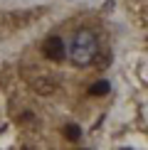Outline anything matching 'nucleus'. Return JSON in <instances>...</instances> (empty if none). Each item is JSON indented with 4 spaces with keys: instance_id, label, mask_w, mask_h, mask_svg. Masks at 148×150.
Here are the masks:
<instances>
[{
    "instance_id": "obj_3",
    "label": "nucleus",
    "mask_w": 148,
    "mask_h": 150,
    "mask_svg": "<svg viewBox=\"0 0 148 150\" xmlns=\"http://www.w3.org/2000/svg\"><path fill=\"white\" fill-rule=\"evenodd\" d=\"M30 86L37 91V93H42V96H47V93H52L54 89H57V84H54V79L52 76H35V79H30Z\"/></svg>"
},
{
    "instance_id": "obj_5",
    "label": "nucleus",
    "mask_w": 148,
    "mask_h": 150,
    "mask_svg": "<svg viewBox=\"0 0 148 150\" xmlns=\"http://www.w3.org/2000/svg\"><path fill=\"white\" fill-rule=\"evenodd\" d=\"M109 81H96L94 86H89V93L91 96H104V93H109Z\"/></svg>"
},
{
    "instance_id": "obj_2",
    "label": "nucleus",
    "mask_w": 148,
    "mask_h": 150,
    "mask_svg": "<svg viewBox=\"0 0 148 150\" xmlns=\"http://www.w3.org/2000/svg\"><path fill=\"white\" fill-rule=\"evenodd\" d=\"M42 54L49 59V62H62L64 59V40L62 37H47L45 45H42Z\"/></svg>"
},
{
    "instance_id": "obj_1",
    "label": "nucleus",
    "mask_w": 148,
    "mask_h": 150,
    "mask_svg": "<svg viewBox=\"0 0 148 150\" xmlns=\"http://www.w3.org/2000/svg\"><path fill=\"white\" fill-rule=\"evenodd\" d=\"M96 52H99V40L91 30H79L74 35L72 45H69V57L77 67H89L91 62L96 59Z\"/></svg>"
},
{
    "instance_id": "obj_4",
    "label": "nucleus",
    "mask_w": 148,
    "mask_h": 150,
    "mask_svg": "<svg viewBox=\"0 0 148 150\" xmlns=\"http://www.w3.org/2000/svg\"><path fill=\"white\" fill-rule=\"evenodd\" d=\"M64 138L72 140V143H77L79 138H82V128L74 126V123H67V126H64Z\"/></svg>"
},
{
    "instance_id": "obj_6",
    "label": "nucleus",
    "mask_w": 148,
    "mask_h": 150,
    "mask_svg": "<svg viewBox=\"0 0 148 150\" xmlns=\"http://www.w3.org/2000/svg\"><path fill=\"white\" fill-rule=\"evenodd\" d=\"M22 123H25V126H30V128H35V126H37L32 113H25V116H22Z\"/></svg>"
}]
</instances>
